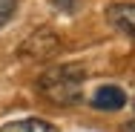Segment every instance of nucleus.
<instances>
[{
    "mask_svg": "<svg viewBox=\"0 0 135 132\" xmlns=\"http://www.w3.org/2000/svg\"><path fill=\"white\" fill-rule=\"evenodd\" d=\"M83 80H86V72L81 66L63 63V66L46 69L37 78V92L57 106H72V104H78L81 95H83Z\"/></svg>",
    "mask_w": 135,
    "mask_h": 132,
    "instance_id": "1",
    "label": "nucleus"
},
{
    "mask_svg": "<svg viewBox=\"0 0 135 132\" xmlns=\"http://www.w3.org/2000/svg\"><path fill=\"white\" fill-rule=\"evenodd\" d=\"M57 49H60V40H57V35H55L52 29H37L35 35H29L26 43L20 46V55L37 57V60H46V57L57 55Z\"/></svg>",
    "mask_w": 135,
    "mask_h": 132,
    "instance_id": "2",
    "label": "nucleus"
},
{
    "mask_svg": "<svg viewBox=\"0 0 135 132\" xmlns=\"http://www.w3.org/2000/svg\"><path fill=\"white\" fill-rule=\"evenodd\" d=\"M107 17L118 32L135 40V3H112L107 9Z\"/></svg>",
    "mask_w": 135,
    "mask_h": 132,
    "instance_id": "3",
    "label": "nucleus"
},
{
    "mask_svg": "<svg viewBox=\"0 0 135 132\" xmlns=\"http://www.w3.org/2000/svg\"><path fill=\"white\" fill-rule=\"evenodd\" d=\"M124 104H127V95H124V89H118V86H101V89L92 95V106L101 109V112H115V109H121Z\"/></svg>",
    "mask_w": 135,
    "mask_h": 132,
    "instance_id": "4",
    "label": "nucleus"
},
{
    "mask_svg": "<svg viewBox=\"0 0 135 132\" xmlns=\"http://www.w3.org/2000/svg\"><path fill=\"white\" fill-rule=\"evenodd\" d=\"M0 132H57L49 121L40 118H23V121H12L6 126H0Z\"/></svg>",
    "mask_w": 135,
    "mask_h": 132,
    "instance_id": "5",
    "label": "nucleus"
},
{
    "mask_svg": "<svg viewBox=\"0 0 135 132\" xmlns=\"http://www.w3.org/2000/svg\"><path fill=\"white\" fill-rule=\"evenodd\" d=\"M15 9H17V0H0V29L12 20Z\"/></svg>",
    "mask_w": 135,
    "mask_h": 132,
    "instance_id": "6",
    "label": "nucleus"
},
{
    "mask_svg": "<svg viewBox=\"0 0 135 132\" xmlns=\"http://www.w3.org/2000/svg\"><path fill=\"white\" fill-rule=\"evenodd\" d=\"M52 3L60 12H75V9H78V0H52Z\"/></svg>",
    "mask_w": 135,
    "mask_h": 132,
    "instance_id": "7",
    "label": "nucleus"
},
{
    "mask_svg": "<svg viewBox=\"0 0 135 132\" xmlns=\"http://www.w3.org/2000/svg\"><path fill=\"white\" fill-rule=\"evenodd\" d=\"M124 132H135V121H129V124L124 126Z\"/></svg>",
    "mask_w": 135,
    "mask_h": 132,
    "instance_id": "8",
    "label": "nucleus"
},
{
    "mask_svg": "<svg viewBox=\"0 0 135 132\" xmlns=\"http://www.w3.org/2000/svg\"><path fill=\"white\" fill-rule=\"evenodd\" d=\"M132 106H135V104H132Z\"/></svg>",
    "mask_w": 135,
    "mask_h": 132,
    "instance_id": "9",
    "label": "nucleus"
}]
</instances>
